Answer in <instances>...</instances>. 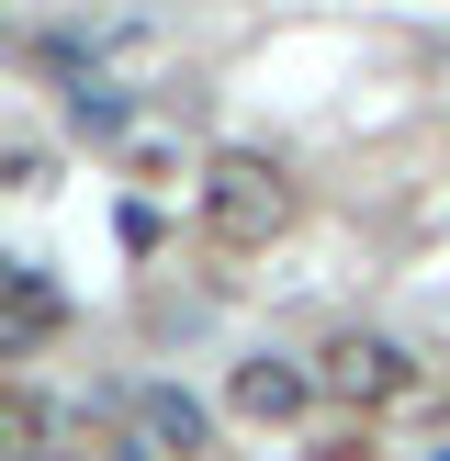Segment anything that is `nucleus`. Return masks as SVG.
<instances>
[{
    "mask_svg": "<svg viewBox=\"0 0 450 461\" xmlns=\"http://www.w3.org/2000/svg\"><path fill=\"white\" fill-rule=\"evenodd\" d=\"M0 461H68V417L22 383H0Z\"/></svg>",
    "mask_w": 450,
    "mask_h": 461,
    "instance_id": "5",
    "label": "nucleus"
},
{
    "mask_svg": "<svg viewBox=\"0 0 450 461\" xmlns=\"http://www.w3.org/2000/svg\"><path fill=\"white\" fill-rule=\"evenodd\" d=\"M135 450H158V461H202V405L169 394V383H147V394H135Z\"/></svg>",
    "mask_w": 450,
    "mask_h": 461,
    "instance_id": "4",
    "label": "nucleus"
},
{
    "mask_svg": "<svg viewBox=\"0 0 450 461\" xmlns=\"http://www.w3.org/2000/svg\"><path fill=\"white\" fill-rule=\"evenodd\" d=\"M112 461H158V450H135V439H124V450H112Z\"/></svg>",
    "mask_w": 450,
    "mask_h": 461,
    "instance_id": "7",
    "label": "nucleus"
},
{
    "mask_svg": "<svg viewBox=\"0 0 450 461\" xmlns=\"http://www.w3.org/2000/svg\"><path fill=\"white\" fill-rule=\"evenodd\" d=\"M192 214H202V237L214 248H270V237H292V214H304V192H292V169L282 158H259V147H214L202 158V180H192Z\"/></svg>",
    "mask_w": 450,
    "mask_h": 461,
    "instance_id": "1",
    "label": "nucleus"
},
{
    "mask_svg": "<svg viewBox=\"0 0 450 461\" xmlns=\"http://www.w3.org/2000/svg\"><path fill=\"white\" fill-rule=\"evenodd\" d=\"M315 394H349V405H405V394H417V360H405L394 338L349 327V338H327V360H315Z\"/></svg>",
    "mask_w": 450,
    "mask_h": 461,
    "instance_id": "2",
    "label": "nucleus"
},
{
    "mask_svg": "<svg viewBox=\"0 0 450 461\" xmlns=\"http://www.w3.org/2000/svg\"><path fill=\"white\" fill-rule=\"evenodd\" d=\"M57 315H68V304L34 282V270L0 259V349H34V338H57Z\"/></svg>",
    "mask_w": 450,
    "mask_h": 461,
    "instance_id": "6",
    "label": "nucleus"
},
{
    "mask_svg": "<svg viewBox=\"0 0 450 461\" xmlns=\"http://www.w3.org/2000/svg\"><path fill=\"white\" fill-rule=\"evenodd\" d=\"M225 405H237V417H259V428H292V417L315 405V372H304V360H282V349H259V360H237Z\"/></svg>",
    "mask_w": 450,
    "mask_h": 461,
    "instance_id": "3",
    "label": "nucleus"
}]
</instances>
